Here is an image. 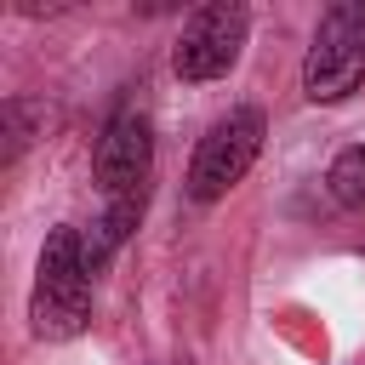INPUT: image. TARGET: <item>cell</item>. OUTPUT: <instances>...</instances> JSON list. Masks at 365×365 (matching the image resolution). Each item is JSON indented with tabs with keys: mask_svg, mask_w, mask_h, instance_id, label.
<instances>
[{
	"mask_svg": "<svg viewBox=\"0 0 365 365\" xmlns=\"http://www.w3.org/2000/svg\"><path fill=\"white\" fill-rule=\"evenodd\" d=\"M365 86V0L325 6L314 46L302 57V97L308 103H342Z\"/></svg>",
	"mask_w": 365,
	"mask_h": 365,
	"instance_id": "obj_2",
	"label": "cell"
},
{
	"mask_svg": "<svg viewBox=\"0 0 365 365\" xmlns=\"http://www.w3.org/2000/svg\"><path fill=\"white\" fill-rule=\"evenodd\" d=\"M262 137H268V120H262V108H251V103H240V108H228L222 120H211V131L200 137V148H194V160H188V200H194V205L222 200V194L257 165Z\"/></svg>",
	"mask_w": 365,
	"mask_h": 365,
	"instance_id": "obj_3",
	"label": "cell"
},
{
	"mask_svg": "<svg viewBox=\"0 0 365 365\" xmlns=\"http://www.w3.org/2000/svg\"><path fill=\"white\" fill-rule=\"evenodd\" d=\"M325 188H331V200H336V205L365 211V143H354V148H342V154L331 160Z\"/></svg>",
	"mask_w": 365,
	"mask_h": 365,
	"instance_id": "obj_6",
	"label": "cell"
},
{
	"mask_svg": "<svg viewBox=\"0 0 365 365\" xmlns=\"http://www.w3.org/2000/svg\"><path fill=\"white\" fill-rule=\"evenodd\" d=\"M29 114H34V108H29V103H17V97L0 108V120H6V154H0V160H6V165H11V160L23 154V143H29Z\"/></svg>",
	"mask_w": 365,
	"mask_h": 365,
	"instance_id": "obj_7",
	"label": "cell"
},
{
	"mask_svg": "<svg viewBox=\"0 0 365 365\" xmlns=\"http://www.w3.org/2000/svg\"><path fill=\"white\" fill-rule=\"evenodd\" d=\"M97 188L103 200H125V194H148L154 177V125L137 103H120L97 137Z\"/></svg>",
	"mask_w": 365,
	"mask_h": 365,
	"instance_id": "obj_5",
	"label": "cell"
},
{
	"mask_svg": "<svg viewBox=\"0 0 365 365\" xmlns=\"http://www.w3.org/2000/svg\"><path fill=\"white\" fill-rule=\"evenodd\" d=\"M91 325V262H86V234L80 228H51L34 262V291H29V331L40 342H68Z\"/></svg>",
	"mask_w": 365,
	"mask_h": 365,
	"instance_id": "obj_1",
	"label": "cell"
},
{
	"mask_svg": "<svg viewBox=\"0 0 365 365\" xmlns=\"http://www.w3.org/2000/svg\"><path fill=\"white\" fill-rule=\"evenodd\" d=\"M245 29H251V11L240 0H211L200 6L177 46H171V74L188 80V86H205V80H222L234 63H240V46H245Z\"/></svg>",
	"mask_w": 365,
	"mask_h": 365,
	"instance_id": "obj_4",
	"label": "cell"
}]
</instances>
